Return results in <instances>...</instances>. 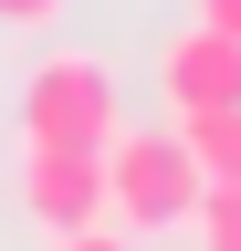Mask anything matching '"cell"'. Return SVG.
<instances>
[{
    "mask_svg": "<svg viewBox=\"0 0 241 251\" xmlns=\"http://www.w3.org/2000/svg\"><path fill=\"white\" fill-rule=\"evenodd\" d=\"M95 157H105V220H115L126 241H158V230L189 220V199H199V157L178 147V126H115Z\"/></svg>",
    "mask_w": 241,
    "mask_h": 251,
    "instance_id": "cell-1",
    "label": "cell"
},
{
    "mask_svg": "<svg viewBox=\"0 0 241 251\" xmlns=\"http://www.w3.org/2000/svg\"><path fill=\"white\" fill-rule=\"evenodd\" d=\"M126 126V84L105 52H42L21 74V147H105Z\"/></svg>",
    "mask_w": 241,
    "mask_h": 251,
    "instance_id": "cell-2",
    "label": "cell"
},
{
    "mask_svg": "<svg viewBox=\"0 0 241 251\" xmlns=\"http://www.w3.org/2000/svg\"><path fill=\"white\" fill-rule=\"evenodd\" d=\"M21 209H32L42 241L105 220V157L95 147H32V157H21Z\"/></svg>",
    "mask_w": 241,
    "mask_h": 251,
    "instance_id": "cell-3",
    "label": "cell"
},
{
    "mask_svg": "<svg viewBox=\"0 0 241 251\" xmlns=\"http://www.w3.org/2000/svg\"><path fill=\"white\" fill-rule=\"evenodd\" d=\"M158 94H168V115L241 105V31H210V21H189V31L158 52Z\"/></svg>",
    "mask_w": 241,
    "mask_h": 251,
    "instance_id": "cell-4",
    "label": "cell"
},
{
    "mask_svg": "<svg viewBox=\"0 0 241 251\" xmlns=\"http://www.w3.org/2000/svg\"><path fill=\"white\" fill-rule=\"evenodd\" d=\"M178 147L199 157V178H231V188H241V105H210V115H178Z\"/></svg>",
    "mask_w": 241,
    "mask_h": 251,
    "instance_id": "cell-5",
    "label": "cell"
},
{
    "mask_svg": "<svg viewBox=\"0 0 241 251\" xmlns=\"http://www.w3.org/2000/svg\"><path fill=\"white\" fill-rule=\"evenodd\" d=\"M199 251H241V188L231 178H199V199H189V220H178Z\"/></svg>",
    "mask_w": 241,
    "mask_h": 251,
    "instance_id": "cell-6",
    "label": "cell"
},
{
    "mask_svg": "<svg viewBox=\"0 0 241 251\" xmlns=\"http://www.w3.org/2000/svg\"><path fill=\"white\" fill-rule=\"evenodd\" d=\"M74 0H0V31H53Z\"/></svg>",
    "mask_w": 241,
    "mask_h": 251,
    "instance_id": "cell-7",
    "label": "cell"
},
{
    "mask_svg": "<svg viewBox=\"0 0 241 251\" xmlns=\"http://www.w3.org/2000/svg\"><path fill=\"white\" fill-rule=\"evenodd\" d=\"M53 251H136L115 220H84V230H53Z\"/></svg>",
    "mask_w": 241,
    "mask_h": 251,
    "instance_id": "cell-8",
    "label": "cell"
},
{
    "mask_svg": "<svg viewBox=\"0 0 241 251\" xmlns=\"http://www.w3.org/2000/svg\"><path fill=\"white\" fill-rule=\"evenodd\" d=\"M199 21L210 31H241V0H199Z\"/></svg>",
    "mask_w": 241,
    "mask_h": 251,
    "instance_id": "cell-9",
    "label": "cell"
}]
</instances>
